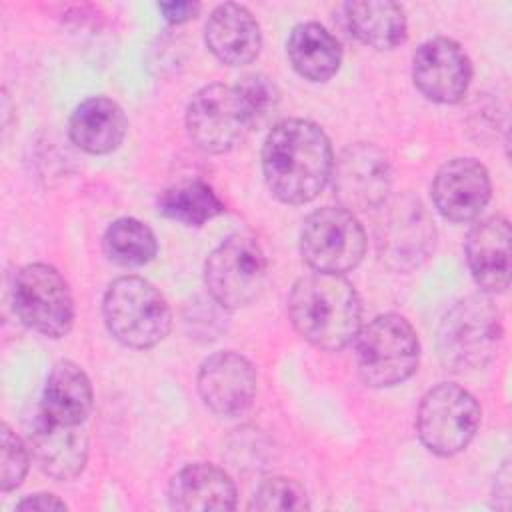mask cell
Listing matches in <instances>:
<instances>
[{
    "mask_svg": "<svg viewBox=\"0 0 512 512\" xmlns=\"http://www.w3.org/2000/svg\"><path fill=\"white\" fill-rule=\"evenodd\" d=\"M266 280V256L250 234H232L208 256L204 282L224 308H242L258 298Z\"/></svg>",
    "mask_w": 512,
    "mask_h": 512,
    "instance_id": "ba28073f",
    "label": "cell"
},
{
    "mask_svg": "<svg viewBox=\"0 0 512 512\" xmlns=\"http://www.w3.org/2000/svg\"><path fill=\"white\" fill-rule=\"evenodd\" d=\"M344 22L354 38L376 50H392L406 38L404 8L390 0L348 2Z\"/></svg>",
    "mask_w": 512,
    "mask_h": 512,
    "instance_id": "603a6c76",
    "label": "cell"
},
{
    "mask_svg": "<svg viewBox=\"0 0 512 512\" xmlns=\"http://www.w3.org/2000/svg\"><path fill=\"white\" fill-rule=\"evenodd\" d=\"M300 252L316 272L342 274L360 264L366 252V234L352 212L326 206L304 220Z\"/></svg>",
    "mask_w": 512,
    "mask_h": 512,
    "instance_id": "9c48e42d",
    "label": "cell"
},
{
    "mask_svg": "<svg viewBox=\"0 0 512 512\" xmlns=\"http://www.w3.org/2000/svg\"><path fill=\"white\" fill-rule=\"evenodd\" d=\"M104 252L120 266H142L156 254L154 232L136 218H118L104 232Z\"/></svg>",
    "mask_w": 512,
    "mask_h": 512,
    "instance_id": "d4e9b609",
    "label": "cell"
},
{
    "mask_svg": "<svg viewBox=\"0 0 512 512\" xmlns=\"http://www.w3.org/2000/svg\"><path fill=\"white\" fill-rule=\"evenodd\" d=\"M236 86L244 94V98L250 104L258 122L268 114V110L278 100V92H276L274 84L262 74H246Z\"/></svg>",
    "mask_w": 512,
    "mask_h": 512,
    "instance_id": "83f0119b",
    "label": "cell"
},
{
    "mask_svg": "<svg viewBox=\"0 0 512 512\" xmlns=\"http://www.w3.org/2000/svg\"><path fill=\"white\" fill-rule=\"evenodd\" d=\"M412 78L428 100L454 104L462 100L470 86L472 64L458 42L432 38L414 52Z\"/></svg>",
    "mask_w": 512,
    "mask_h": 512,
    "instance_id": "7c38bea8",
    "label": "cell"
},
{
    "mask_svg": "<svg viewBox=\"0 0 512 512\" xmlns=\"http://www.w3.org/2000/svg\"><path fill=\"white\" fill-rule=\"evenodd\" d=\"M418 354V336L412 324L394 312L376 316L356 336L358 374L374 388L408 380L416 372Z\"/></svg>",
    "mask_w": 512,
    "mask_h": 512,
    "instance_id": "5b68a950",
    "label": "cell"
},
{
    "mask_svg": "<svg viewBox=\"0 0 512 512\" xmlns=\"http://www.w3.org/2000/svg\"><path fill=\"white\" fill-rule=\"evenodd\" d=\"M382 224L386 226L380 244L386 258L394 262L396 268H412L426 258L434 242V228L420 204L394 206Z\"/></svg>",
    "mask_w": 512,
    "mask_h": 512,
    "instance_id": "44dd1931",
    "label": "cell"
},
{
    "mask_svg": "<svg viewBox=\"0 0 512 512\" xmlns=\"http://www.w3.org/2000/svg\"><path fill=\"white\" fill-rule=\"evenodd\" d=\"M2 470H0V486L4 492L22 484L28 470V450L24 442L4 424L2 426Z\"/></svg>",
    "mask_w": 512,
    "mask_h": 512,
    "instance_id": "4316f807",
    "label": "cell"
},
{
    "mask_svg": "<svg viewBox=\"0 0 512 512\" xmlns=\"http://www.w3.org/2000/svg\"><path fill=\"white\" fill-rule=\"evenodd\" d=\"M332 166L330 140L310 120H282L264 140V180L280 202L306 204L314 200L332 176Z\"/></svg>",
    "mask_w": 512,
    "mask_h": 512,
    "instance_id": "6da1fadb",
    "label": "cell"
},
{
    "mask_svg": "<svg viewBox=\"0 0 512 512\" xmlns=\"http://www.w3.org/2000/svg\"><path fill=\"white\" fill-rule=\"evenodd\" d=\"M18 318L32 330L60 338L74 322V300L62 274L48 264H28L18 270L12 286Z\"/></svg>",
    "mask_w": 512,
    "mask_h": 512,
    "instance_id": "30bf717a",
    "label": "cell"
},
{
    "mask_svg": "<svg viewBox=\"0 0 512 512\" xmlns=\"http://www.w3.org/2000/svg\"><path fill=\"white\" fill-rule=\"evenodd\" d=\"M198 392L214 414L240 416L256 396L254 366L236 352H216L200 366Z\"/></svg>",
    "mask_w": 512,
    "mask_h": 512,
    "instance_id": "4fadbf2b",
    "label": "cell"
},
{
    "mask_svg": "<svg viewBox=\"0 0 512 512\" xmlns=\"http://www.w3.org/2000/svg\"><path fill=\"white\" fill-rule=\"evenodd\" d=\"M288 316L296 332L322 350H340L360 332L362 304L342 274L302 276L288 296Z\"/></svg>",
    "mask_w": 512,
    "mask_h": 512,
    "instance_id": "7a4b0ae2",
    "label": "cell"
},
{
    "mask_svg": "<svg viewBox=\"0 0 512 512\" xmlns=\"http://www.w3.org/2000/svg\"><path fill=\"white\" fill-rule=\"evenodd\" d=\"M208 50L228 66L252 62L262 48V32L256 18L240 4H220L206 22Z\"/></svg>",
    "mask_w": 512,
    "mask_h": 512,
    "instance_id": "e0dca14e",
    "label": "cell"
},
{
    "mask_svg": "<svg viewBox=\"0 0 512 512\" xmlns=\"http://www.w3.org/2000/svg\"><path fill=\"white\" fill-rule=\"evenodd\" d=\"M28 444L36 464L56 480L76 478L88 458V438L80 424H64L40 408L28 422Z\"/></svg>",
    "mask_w": 512,
    "mask_h": 512,
    "instance_id": "5bb4252c",
    "label": "cell"
},
{
    "mask_svg": "<svg viewBox=\"0 0 512 512\" xmlns=\"http://www.w3.org/2000/svg\"><path fill=\"white\" fill-rule=\"evenodd\" d=\"M258 124L238 86L208 84L200 88L186 110V128L192 142L210 154H224L244 142Z\"/></svg>",
    "mask_w": 512,
    "mask_h": 512,
    "instance_id": "8992f818",
    "label": "cell"
},
{
    "mask_svg": "<svg viewBox=\"0 0 512 512\" xmlns=\"http://www.w3.org/2000/svg\"><path fill=\"white\" fill-rule=\"evenodd\" d=\"M332 176L334 194L348 212L382 206L392 184L390 162L372 144L346 148L334 162Z\"/></svg>",
    "mask_w": 512,
    "mask_h": 512,
    "instance_id": "8fae6325",
    "label": "cell"
},
{
    "mask_svg": "<svg viewBox=\"0 0 512 512\" xmlns=\"http://www.w3.org/2000/svg\"><path fill=\"white\" fill-rule=\"evenodd\" d=\"M286 54L292 68L310 82L330 80L342 62L338 40L316 22H304L292 28L286 40Z\"/></svg>",
    "mask_w": 512,
    "mask_h": 512,
    "instance_id": "7402d4cb",
    "label": "cell"
},
{
    "mask_svg": "<svg viewBox=\"0 0 512 512\" xmlns=\"http://www.w3.org/2000/svg\"><path fill=\"white\" fill-rule=\"evenodd\" d=\"M102 310L110 334L128 348H152L170 330L168 302L140 276L116 278L104 294Z\"/></svg>",
    "mask_w": 512,
    "mask_h": 512,
    "instance_id": "277c9868",
    "label": "cell"
},
{
    "mask_svg": "<svg viewBox=\"0 0 512 512\" xmlns=\"http://www.w3.org/2000/svg\"><path fill=\"white\" fill-rule=\"evenodd\" d=\"M92 400V384L86 372L70 360H60L46 378L38 408L52 420L82 424L92 410Z\"/></svg>",
    "mask_w": 512,
    "mask_h": 512,
    "instance_id": "ffe728a7",
    "label": "cell"
},
{
    "mask_svg": "<svg viewBox=\"0 0 512 512\" xmlns=\"http://www.w3.org/2000/svg\"><path fill=\"white\" fill-rule=\"evenodd\" d=\"M502 340V318L486 294H472L456 302L440 322L438 352L454 372L484 368Z\"/></svg>",
    "mask_w": 512,
    "mask_h": 512,
    "instance_id": "3957f363",
    "label": "cell"
},
{
    "mask_svg": "<svg viewBox=\"0 0 512 512\" xmlns=\"http://www.w3.org/2000/svg\"><path fill=\"white\" fill-rule=\"evenodd\" d=\"M222 210V200L202 180L174 184L166 188L158 198V212L184 226H202Z\"/></svg>",
    "mask_w": 512,
    "mask_h": 512,
    "instance_id": "cb8c5ba5",
    "label": "cell"
},
{
    "mask_svg": "<svg viewBox=\"0 0 512 512\" xmlns=\"http://www.w3.org/2000/svg\"><path fill=\"white\" fill-rule=\"evenodd\" d=\"M478 424L480 406L476 398L448 382L430 388L416 414V430L422 444L438 456L462 452L472 442Z\"/></svg>",
    "mask_w": 512,
    "mask_h": 512,
    "instance_id": "52a82bcc",
    "label": "cell"
},
{
    "mask_svg": "<svg viewBox=\"0 0 512 512\" xmlns=\"http://www.w3.org/2000/svg\"><path fill=\"white\" fill-rule=\"evenodd\" d=\"M308 504V494L302 484L296 480L284 478V476H274L264 480L250 502L252 510H306Z\"/></svg>",
    "mask_w": 512,
    "mask_h": 512,
    "instance_id": "484cf974",
    "label": "cell"
},
{
    "mask_svg": "<svg viewBox=\"0 0 512 512\" xmlns=\"http://www.w3.org/2000/svg\"><path fill=\"white\" fill-rule=\"evenodd\" d=\"M16 508L18 510H40V512H46V510H64L66 504L62 500H58L54 494H34V496L24 498Z\"/></svg>",
    "mask_w": 512,
    "mask_h": 512,
    "instance_id": "f546056e",
    "label": "cell"
},
{
    "mask_svg": "<svg viewBox=\"0 0 512 512\" xmlns=\"http://www.w3.org/2000/svg\"><path fill=\"white\" fill-rule=\"evenodd\" d=\"M158 8L168 22L182 24L198 14L200 4H196V2H160Z\"/></svg>",
    "mask_w": 512,
    "mask_h": 512,
    "instance_id": "f1b7e54d",
    "label": "cell"
},
{
    "mask_svg": "<svg viewBox=\"0 0 512 512\" xmlns=\"http://www.w3.org/2000/svg\"><path fill=\"white\" fill-rule=\"evenodd\" d=\"M510 238V224L504 216L484 218L468 232V268L484 292L500 294L510 286Z\"/></svg>",
    "mask_w": 512,
    "mask_h": 512,
    "instance_id": "2e32d148",
    "label": "cell"
},
{
    "mask_svg": "<svg viewBox=\"0 0 512 512\" xmlns=\"http://www.w3.org/2000/svg\"><path fill=\"white\" fill-rule=\"evenodd\" d=\"M170 506L176 510H232L236 486L218 466L196 462L174 474L168 488Z\"/></svg>",
    "mask_w": 512,
    "mask_h": 512,
    "instance_id": "ac0fdd59",
    "label": "cell"
},
{
    "mask_svg": "<svg viewBox=\"0 0 512 512\" xmlns=\"http://www.w3.org/2000/svg\"><path fill=\"white\" fill-rule=\"evenodd\" d=\"M128 122L124 110L110 98L94 96L84 100L70 116L68 132L72 142L90 154H106L120 146Z\"/></svg>",
    "mask_w": 512,
    "mask_h": 512,
    "instance_id": "d6986e66",
    "label": "cell"
},
{
    "mask_svg": "<svg viewBox=\"0 0 512 512\" xmlns=\"http://www.w3.org/2000/svg\"><path fill=\"white\" fill-rule=\"evenodd\" d=\"M488 170L474 158H454L446 162L432 184L436 210L452 222L476 218L490 200Z\"/></svg>",
    "mask_w": 512,
    "mask_h": 512,
    "instance_id": "9a60e30c",
    "label": "cell"
}]
</instances>
